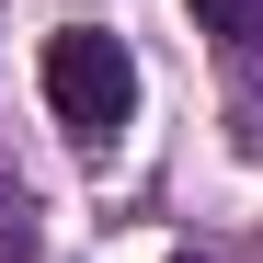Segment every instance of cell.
<instances>
[{
	"instance_id": "3957f363",
	"label": "cell",
	"mask_w": 263,
	"mask_h": 263,
	"mask_svg": "<svg viewBox=\"0 0 263 263\" xmlns=\"http://www.w3.org/2000/svg\"><path fill=\"white\" fill-rule=\"evenodd\" d=\"M172 263H217V252H172Z\"/></svg>"
},
{
	"instance_id": "7a4b0ae2",
	"label": "cell",
	"mask_w": 263,
	"mask_h": 263,
	"mask_svg": "<svg viewBox=\"0 0 263 263\" xmlns=\"http://www.w3.org/2000/svg\"><path fill=\"white\" fill-rule=\"evenodd\" d=\"M183 12L217 34V46H252V34H263V0H183Z\"/></svg>"
},
{
	"instance_id": "6da1fadb",
	"label": "cell",
	"mask_w": 263,
	"mask_h": 263,
	"mask_svg": "<svg viewBox=\"0 0 263 263\" xmlns=\"http://www.w3.org/2000/svg\"><path fill=\"white\" fill-rule=\"evenodd\" d=\"M46 103H58V126L80 149H103L126 115H138V58H126V34H103V23H58L46 34Z\"/></svg>"
}]
</instances>
